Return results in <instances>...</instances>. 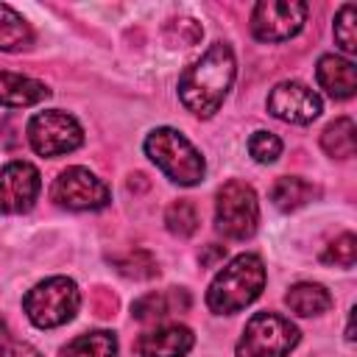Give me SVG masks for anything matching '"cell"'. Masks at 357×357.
<instances>
[{
	"mask_svg": "<svg viewBox=\"0 0 357 357\" xmlns=\"http://www.w3.org/2000/svg\"><path fill=\"white\" fill-rule=\"evenodd\" d=\"M234 73H237V64H234L231 47L226 42L209 45L201 53V59L192 61L178 78V98L184 109L204 120L212 117L223 106L231 89Z\"/></svg>",
	"mask_w": 357,
	"mask_h": 357,
	"instance_id": "obj_1",
	"label": "cell"
},
{
	"mask_svg": "<svg viewBox=\"0 0 357 357\" xmlns=\"http://www.w3.org/2000/svg\"><path fill=\"white\" fill-rule=\"evenodd\" d=\"M262 287H265L262 259L257 254H240L215 273L206 290V307L218 315H234L245 310L251 301H257Z\"/></svg>",
	"mask_w": 357,
	"mask_h": 357,
	"instance_id": "obj_2",
	"label": "cell"
},
{
	"mask_svg": "<svg viewBox=\"0 0 357 357\" xmlns=\"http://www.w3.org/2000/svg\"><path fill=\"white\" fill-rule=\"evenodd\" d=\"M145 153L173 184H181V187L198 184L206 173V165L198 148L181 131L167 128V126L153 128L145 137Z\"/></svg>",
	"mask_w": 357,
	"mask_h": 357,
	"instance_id": "obj_3",
	"label": "cell"
},
{
	"mask_svg": "<svg viewBox=\"0 0 357 357\" xmlns=\"http://www.w3.org/2000/svg\"><path fill=\"white\" fill-rule=\"evenodd\" d=\"M78 307H81L78 284L67 276H50L45 282L33 284L22 298V310H25L28 321L39 329H56V326L73 321Z\"/></svg>",
	"mask_w": 357,
	"mask_h": 357,
	"instance_id": "obj_4",
	"label": "cell"
},
{
	"mask_svg": "<svg viewBox=\"0 0 357 357\" xmlns=\"http://www.w3.org/2000/svg\"><path fill=\"white\" fill-rule=\"evenodd\" d=\"M298 329L276 312H254L237 340V357H287L298 343Z\"/></svg>",
	"mask_w": 357,
	"mask_h": 357,
	"instance_id": "obj_5",
	"label": "cell"
},
{
	"mask_svg": "<svg viewBox=\"0 0 357 357\" xmlns=\"http://www.w3.org/2000/svg\"><path fill=\"white\" fill-rule=\"evenodd\" d=\"M259 223L257 192L245 181H226L215 198V229L229 240H248Z\"/></svg>",
	"mask_w": 357,
	"mask_h": 357,
	"instance_id": "obj_6",
	"label": "cell"
},
{
	"mask_svg": "<svg viewBox=\"0 0 357 357\" xmlns=\"http://www.w3.org/2000/svg\"><path fill=\"white\" fill-rule=\"evenodd\" d=\"M28 142L39 156H64L84 145V128L73 114L47 109L28 120Z\"/></svg>",
	"mask_w": 357,
	"mask_h": 357,
	"instance_id": "obj_7",
	"label": "cell"
},
{
	"mask_svg": "<svg viewBox=\"0 0 357 357\" xmlns=\"http://www.w3.org/2000/svg\"><path fill=\"white\" fill-rule=\"evenodd\" d=\"M50 198L64 206V209H75V212H89V209H103L112 201V192L106 187L103 178H98L92 170L86 167H67L53 178L50 187Z\"/></svg>",
	"mask_w": 357,
	"mask_h": 357,
	"instance_id": "obj_8",
	"label": "cell"
},
{
	"mask_svg": "<svg viewBox=\"0 0 357 357\" xmlns=\"http://www.w3.org/2000/svg\"><path fill=\"white\" fill-rule=\"evenodd\" d=\"M307 22V3L301 0H262L251 11V33L259 42L293 39Z\"/></svg>",
	"mask_w": 357,
	"mask_h": 357,
	"instance_id": "obj_9",
	"label": "cell"
},
{
	"mask_svg": "<svg viewBox=\"0 0 357 357\" xmlns=\"http://www.w3.org/2000/svg\"><path fill=\"white\" fill-rule=\"evenodd\" d=\"M268 112L276 120H284V123H293V126H307L324 112V106H321V98L307 84L282 81L268 95Z\"/></svg>",
	"mask_w": 357,
	"mask_h": 357,
	"instance_id": "obj_10",
	"label": "cell"
},
{
	"mask_svg": "<svg viewBox=\"0 0 357 357\" xmlns=\"http://www.w3.org/2000/svg\"><path fill=\"white\" fill-rule=\"evenodd\" d=\"M42 190L39 170L31 162H8L0 170V212L6 215H22L33 206L36 195Z\"/></svg>",
	"mask_w": 357,
	"mask_h": 357,
	"instance_id": "obj_11",
	"label": "cell"
},
{
	"mask_svg": "<svg viewBox=\"0 0 357 357\" xmlns=\"http://www.w3.org/2000/svg\"><path fill=\"white\" fill-rule=\"evenodd\" d=\"M195 343V335L184 324H165L137 337L139 357H184Z\"/></svg>",
	"mask_w": 357,
	"mask_h": 357,
	"instance_id": "obj_12",
	"label": "cell"
},
{
	"mask_svg": "<svg viewBox=\"0 0 357 357\" xmlns=\"http://www.w3.org/2000/svg\"><path fill=\"white\" fill-rule=\"evenodd\" d=\"M315 78H318V86L335 100H349L357 92V70L343 56H335V53L321 56L315 67Z\"/></svg>",
	"mask_w": 357,
	"mask_h": 357,
	"instance_id": "obj_13",
	"label": "cell"
},
{
	"mask_svg": "<svg viewBox=\"0 0 357 357\" xmlns=\"http://www.w3.org/2000/svg\"><path fill=\"white\" fill-rule=\"evenodd\" d=\"M45 98H50V89L42 81L28 78V75H20V73L0 70V106L25 109V106L42 103Z\"/></svg>",
	"mask_w": 357,
	"mask_h": 357,
	"instance_id": "obj_14",
	"label": "cell"
},
{
	"mask_svg": "<svg viewBox=\"0 0 357 357\" xmlns=\"http://www.w3.org/2000/svg\"><path fill=\"white\" fill-rule=\"evenodd\" d=\"M187 307H190L187 293L170 287V290H159V293H145L142 298L134 301L131 312H134L137 321H145V324H148V321H162V318H167L170 312L187 310Z\"/></svg>",
	"mask_w": 357,
	"mask_h": 357,
	"instance_id": "obj_15",
	"label": "cell"
},
{
	"mask_svg": "<svg viewBox=\"0 0 357 357\" xmlns=\"http://www.w3.org/2000/svg\"><path fill=\"white\" fill-rule=\"evenodd\" d=\"M284 304L290 307V312L310 318V315H324L332 307V296L318 282H298L284 293Z\"/></svg>",
	"mask_w": 357,
	"mask_h": 357,
	"instance_id": "obj_16",
	"label": "cell"
},
{
	"mask_svg": "<svg viewBox=\"0 0 357 357\" xmlns=\"http://www.w3.org/2000/svg\"><path fill=\"white\" fill-rule=\"evenodd\" d=\"M31 42H33V31H31L28 20L20 11H14L11 6L0 3V50L17 53V50L31 47Z\"/></svg>",
	"mask_w": 357,
	"mask_h": 357,
	"instance_id": "obj_17",
	"label": "cell"
},
{
	"mask_svg": "<svg viewBox=\"0 0 357 357\" xmlns=\"http://www.w3.org/2000/svg\"><path fill=\"white\" fill-rule=\"evenodd\" d=\"M61 357H117V337L109 329L84 332L61 349Z\"/></svg>",
	"mask_w": 357,
	"mask_h": 357,
	"instance_id": "obj_18",
	"label": "cell"
},
{
	"mask_svg": "<svg viewBox=\"0 0 357 357\" xmlns=\"http://www.w3.org/2000/svg\"><path fill=\"white\" fill-rule=\"evenodd\" d=\"M321 148L332 156V159H349L357 151V128L351 117H337L332 120L324 134H321Z\"/></svg>",
	"mask_w": 357,
	"mask_h": 357,
	"instance_id": "obj_19",
	"label": "cell"
},
{
	"mask_svg": "<svg viewBox=\"0 0 357 357\" xmlns=\"http://www.w3.org/2000/svg\"><path fill=\"white\" fill-rule=\"evenodd\" d=\"M312 195H315V187H312L310 181L298 178V176H282V178H276L273 187H271V201H273V206L282 209V212H293V209L310 204Z\"/></svg>",
	"mask_w": 357,
	"mask_h": 357,
	"instance_id": "obj_20",
	"label": "cell"
},
{
	"mask_svg": "<svg viewBox=\"0 0 357 357\" xmlns=\"http://www.w3.org/2000/svg\"><path fill=\"white\" fill-rule=\"evenodd\" d=\"M165 223H167V231L176 234V237L195 234V229H198V209H195V204L187 201V198L173 201L167 206V212H165Z\"/></svg>",
	"mask_w": 357,
	"mask_h": 357,
	"instance_id": "obj_21",
	"label": "cell"
},
{
	"mask_svg": "<svg viewBox=\"0 0 357 357\" xmlns=\"http://www.w3.org/2000/svg\"><path fill=\"white\" fill-rule=\"evenodd\" d=\"M354 259H357V237L351 231H343L340 237H335L324 251V262H329V265L351 268Z\"/></svg>",
	"mask_w": 357,
	"mask_h": 357,
	"instance_id": "obj_22",
	"label": "cell"
},
{
	"mask_svg": "<svg viewBox=\"0 0 357 357\" xmlns=\"http://www.w3.org/2000/svg\"><path fill=\"white\" fill-rule=\"evenodd\" d=\"M248 153L259 162V165H271L279 159L282 153V139L271 131H254L248 139Z\"/></svg>",
	"mask_w": 357,
	"mask_h": 357,
	"instance_id": "obj_23",
	"label": "cell"
},
{
	"mask_svg": "<svg viewBox=\"0 0 357 357\" xmlns=\"http://www.w3.org/2000/svg\"><path fill=\"white\" fill-rule=\"evenodd\" d=\"M354 17H357V11H354V6L351 3H346V6H340V11H337V17H335V42L346 50V53H357V33H354Z\"/></svg>",
	"mask_w": 357,
	"mask_h": 357,
	"instance_id": "obj_24",
	"label": "cell"
},
{
	"mask_svg": "<svg viewBox=\"0 0 357 357\" xmlns=\"http://www.w3.org/2000/svg\"><path fill=\"white\" fill-rule=\"evenodd\" d=\"M0 357H42L31 343L14 337V332L0 321Z\"/></svg>",
	"mask_w": 357,
	"mask_h": 357,
	"instance_id": "obj_25",
	"label": "cell"
},
{
	"mask_svg": "<svg viewBox=\"0 0 357 357\" xmlns=\"http://www.w3.org/2000/svg\"><path fill=\"white\" fill-rule=\"evenodd\" d=\"M148 251H137V254H128V257H123V259H114L117 262V271L123 273V276H134V279H151V276H156L159 271L156 268H142L139 265V259L145 257Z\"/></svg>",
	"mask_w": 357,
	"mask_h": 357,
	"instance_id": "obj_26",
	"label": "cell"
},
{
	"mask_svg": "<svg viewBox=\"0 0 357 357\" xmlns=\"http://www.w3.org/2000/svg\"><path fill=\"white\" fill-rule=\"evenodd\" d=\"M187 22H190V20H170V25H173V28H178V33L187 28ZM198 36H201V28L192 22V25H190V36H187V39H184V36H178V42H181V47H187V42L192 45Z\"/></svg>",
	"mask_w": 357,
	"mask_h": 357,
	"instance_id": "obj_27",
	"label": "cell"
},
{
	"mask_svg": "<svg viewBox=\"0 0 357 357\" xmlns=\"http://www.w3.org/2000/svg\"><path fill=\"white\" fill-rule=\"evenodd\" d=\"M346 340H354V310L349 312V326H346Z\"/></svg>",
	"mask_w": 357,
	"mask_h": 357,
	"instance_id": "obj_28",
	"label": "cell"
}]
</instances>
